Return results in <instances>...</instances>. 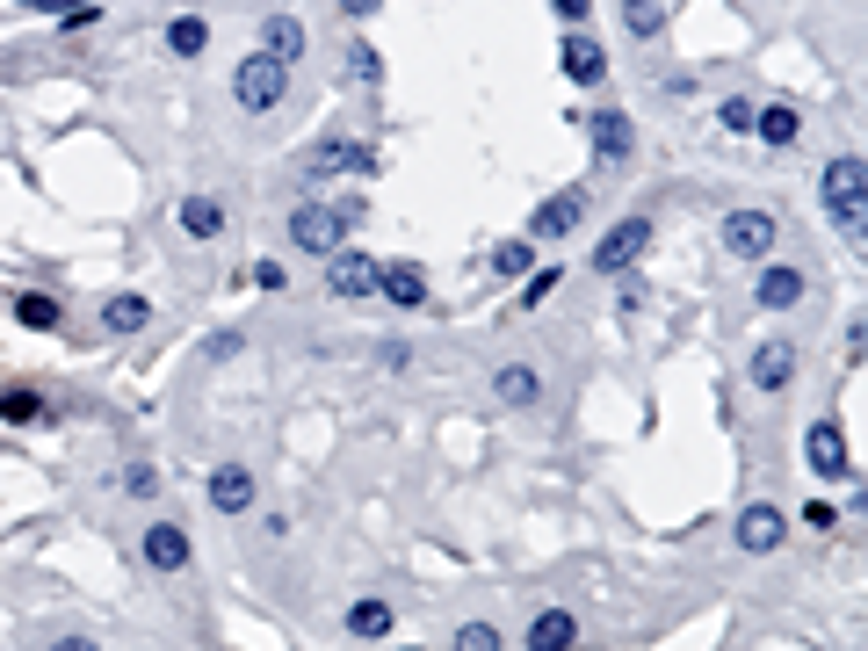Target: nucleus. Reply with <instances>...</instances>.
Masks as SVG:
<instances>
[{
  "label": "nucleus",
  "mask_w": 868,
  "mask_h": 651,
  "mask_svg": "<svg viewBox=\"0 0 868 651\" xmlns=\"http://www.w3.org/2000/svg\"><path fill=\"white\" fill-rule=\"evenodd\" d=\"M861 210H868V167H861V152H840V160L825 167V217L854 246H861Z\"/></svg>",
  "instance_id": "nucleus-1"
},
{
  "label": "nucleus",
  "mask_w": 868,
  "mask_h": 651,
  "mask_svg": "<svg viewBox=\"0 0 868 651\" xmlns=\"http://www.w3.org/2000/svg\"><path fill=\"white\" fill-rule=\"evenodd\" d=\"M283 95H290V66H275V58H239L232 66V102L246 109V116H268V109H283Z\"/></svg>",
  "instance_id": "nucleus-2"
},
{
  "label": "nucleus",
  "mask_w": 868,
  "mask_h": 651,
  "mask_svg": "<svg viewBox=\"0 0 868 651\" xmlns=\"http://www.w3.org/2000/svg\"><path fill=\"white\" fill-rule=\"evenodd\" d=\"M644 246H651V217H623V225H608L601 246H594V268L601 275H630L644 261Z\"/></svg>",
  "instance_id": "nucleus-3"
},
{
  "label": "nucleus",
  "mask_w": 868,
  "mask_h": 651,
  "mask_svg": "<svg viewBox=\"0 0 868 651\" xmlns=\"http://www.w3.org/2000/svg\"><path fill=\"white\" fill-rule=\"evenodd\" d=\"M290 239L304 254H333V246L348 239V217H340V203H297L290 210Z\"/></svg>",
  "instance_id": "nucleus-4"
},
{
  "label": "nucleus",
  "mask_w": 868,
  "mask_h": 651,
  "mask_svg": "<svg viewBox=\"0 0 868 651\" xmlns=\"http://www.w3.org/2000/svg\"><path fill=\"white\" fill-rule=\"evenodd\" d=\"M724 254L731 261H767L774 254V210H731L724 217Z\"/></svg>",
  "instance_id": "nucleus-5"
},
{
  "label": "nucleus",
  "mask_w": 868,
  "mask_h": 651,
  "mask_svg": "<svg viewBox=\"0 0 868 651\" xmlns=\"http://www.w3.org/2000/svg\"><path fill=\"white\" fill-rule=\"evenodd\" d=\"M579 217H586V189H557V196H543L529 210V232H521V239H565Z\"/></svg>",
  "instance_id": "nucleus-6"
},
{
  "label": "nucleus",
  "mask_w": 868,
  "mask_h": 651,
  "mask_svg": "<svg viewBox=\"0 0 868 651\" xmlns=\"http://www.w3.org/2000/svg\"><path fill=\"white\" fill-rule=\"evenodd\" d=\"M377 167V145H362V138H333V145H319L312 160H304V174L312 181H333V174H369Z\"/></svg>",
  "instance_id": "nucleus-7"
},
{
  "label": "nucleus",
  "mask_w": 868,
  "mask_h": 651,
  "mask_svg": "<svg viewBox=\"0 0 868 651\" xmlns=\"http://www.w3.org/2000/svg\"><path fill=\"white\" fill-rule=\"evenodd\" d=\"M803 463H811L818 478H847V427L840 420H811V434H803Z\"/></svg>",
  "instance_id": "nucleus-8"
},
{
  "label": "nucleus",
  "mask_w": 868,
  "mask_h": 651,
  "mask_svg": "<svg viewBox=\"0 0 868 651\" xmlns=\"http://www.w3.org/2000/svg\"><path fill=\"white\" fill-rule=\"evenodd\" d=\"M782 529H789V521H782V507H774V500H753L746 514H738V550H746V557L782 550Z\"/></svg>",
  "instance_id": "nucleus-9"
},
{
  "label": "nucleus",
  "mask_w": 868,
  "mask_h": 651,
  "mask_svg": "<svg viewBox=\"0 0 868 651\" xmlns=\"http://www.w3.org/2000/svg\"><path fill=\"white\" fill-rule=\"evenodd\" d=\"M203 492H210V507H217V514H246V507L261 500V485H254V471H246V463H217Z\"/></svg>",
  "instance_id": "nucleus-10"
},
{
  "label": "nucleus",
  "mask_w": 868,
  "mask_h": 651,
  "mask_svg": "<svg viewBox=\"0 0 868 651\" xmlns=\"http://www.w3.org/2000/svg\"><path fill=\"white\" fill-rule=\"evenodd\" d=\"M326 261H333V268H326L333 297H377V261H369V254H355V246H333Z\"/></svg>",
  "instance_id": "nucleus-11"
},
{
  "label": "nucleus",
  "mask_w": 868,
  "mask_h": 651,
  "mask_svg": "<svg viewBox=\"0 0 868 651\" xmlns=\"http://www.w3.org/2000/svg\"><path fill=\"white\" fill-rule=\"evenodd\" d=\"M304 44H312L304 15H261V58H275V66H297Z\"/></svg>",
  "instance_id": "nucleus-12"
},
{
  "label": "nucleus",
  "mask_w": 868,
  "mask_h": 651,
  "mask_svg": "<svg viewBox=\"0 0 868 651\" xmlns=\"http://www.w3.org/2000/svg\"><path fill=\"white\" fill-rule=\"evenodd\" d=\"M138 557H145L152 572H181V565H189V529H181V521H152Z\"/></svg>",
  "instance_id": "nucleus-13"
},
{
  "label": "nucleus",
  "mask_w": 868,
  "mask_h": 651,
  "mask_svg": "<svg viewBox=\"0 0 868 651\" xmlns=\"http://www.w3.org/2000/svg\"><path fill=\"white\" fill-rule=\"evenodd\" d=\"M796 384V340H760L753 348V391H789Z\"/></svg>",
  "instance_id": "nucleus-14"
},
{
  "label": "nucleus",
  "mask_w": 868,
  "mask_h": 651,
  "mask_svg": "<svg viewBox=\"0 0 868 651\" xmlns=\"http://www.w3.org/2000/svg\"><path fill=\"white\" fill-rule=\"evenodd\" d=\"M377 290L398 304V312H420V304H427V275L413 261H377Z\"/></svg>",
  "instance_id": "nucleus-15"
},
{
  "label": "nucleus",
  "mask_w": 868,
  "mask_h": 651,
  "mask_svg": "<svg viewBox=\"0 0 868 651\" xmlns=\"http://www.w3.org/2000/svg\"><path fill=\"white\" fill-rule=\"evenodd\" d=\"M557 58H565V80H579V87H601V80H608V51H601L594 37H579V29L565 37V51H557Z\"/></svg>",
  "instance_id": "nucleus-16"
},
{
  "label": "nucleus",
  "mask_w": 868,
  "mask_h": 651,
  "mask_svg": "<svg viewBox=\"0 0 868 651\" xmlns=\"http://www.w3.org/2000/svg\"><path fill=\"white\" fill-rule=\"evenodd\" d=\"M492 398H500V406H536V398H543L536 362H500V369H492Z\"/></svg>",
  "instance_id": "nucleus-17"
},
{
  "label": "nucleus",
  "mask_w": 868,
  "mask_h": 651,
  "mask_svg": "<svg viewBox=\"0 0 868 651\" xmlns=\"http://www.w3.org/2000/svg\"><path fill=\"white\" fill-rule=\"evenodd\" d=\"M594 152H601V160H630V152H637V123L623 109H601L594 116Z\"/></svg>",
  "instance_id": "nucleus-18"
},
{
  "label": "nucleus",
  "mask_w": 868,
  "mask_h": 651,
  "mask_svg": "<svg viewBox=\"0 0 868 651\" xmlns=\"http://www.w3.org/2000/svg\"><path fill=\"white\" fill-rule=\"evenodd\" d=\"M760 304L767 312H789V304H803V275L789 261H760Z\"/></svg>",
  "instance_id": "nucleus-19"
},
{
  "label": "nucleus",
  "mask_w": 868,
  "mask_h": 651,
  "mask_svg": "<svg viewBox=\"0 0 868 651\" xmlns=\"http://www.w3.org/2000/svg\"><path fill=\"white\" fill-rule=\"evenodd\" d=\"M753 131H760V145H774V152H789V145L803 138V116H796L789 102H767V109H753Z\"/></svg>",
  "instance_id": "nucleus-20"
},
{
  "label": "nucleus",
  "mask_w": 868,
  "mask_h": 651,
  "mask_svg": "<svg viewBox=\"0 0 868 651\" xmlns=\"http://www.w3.org/2000/svg\"><path fill=\"white\" fill-rule=\"evenodd\" d=\"M572 644H579V623H572L565 608H543L536 623H529V651H572Z\"/></svg>",
  "instance_id": "nucleus-21"
},
{
  "label": "nucleus",
  "mask_w": 868,
  "mask_h": 651,
  "mask_svg": "<svg viewBox=\"0 0 868 651\" xmlns=\"http://www.w3.org/2000/svg\"><path fill=\"white\" fill-rule=\"evenodd\" d=\"M340 623H348V637H391V623H398V615H391V601H377V594H362L348 615H340Z\"/></svg>",
  "instance_id": "nucleus-22"
},
{
  "label": "nucleus",
  "mask_w": 868,
  "mask_h": 651,
  "mask_svg": "<svg viewBox=\"0 0 868 651\" xmlns=\"http://www.w3.org/2000/svg\"><path fill=\"white\" fill-rule=\"evenodd\" d=\"M181 232H189V239H217V232H225V203H217V196H189V203H181Z\"/></svg>",
  "instance_id": "nucleus-23"
},
{
  "label": "nucleus",
  "mask_w": 868,
  "mask_h": 651,
  "mask_svg": "<svg viewBox=\"0 0 868 651\" xmlns=\"http://www.w3.org/2000/svg\"><path fill=\"white\" fill-rule=\"evenodd\" d=\"M102 326H109V333H138V326H152V304H145L138 290H123V297L102 304Z\"/></svg>",
  "instance_id": "nucleus-24"
},
{
  "label": "nucleus",
  "mask_w": 868,
  "mask_h": 651,
  "mask_svg": "<svg viewBox=\"0 0 868 651\" xmlns=\"http://www.w3.org/2000/svg\"><path fill=\"white\" fill-rule=\"evenodd\" d=\"M167 51H174V58H203V51H210V22H203V15H174V22H167Z\"/></svg>",
  "instance_id": "nucleus-25"
},
{
  "label": "nucleus",
  "mask_w": 868,
  "mask_h": 651,
  "mask_svg": "<svg viewBox=\"0 0 868 651\" xmlns=\"http://www.w3.org/2000/svg\"><path fill=\"white\" fill-rule=\"evenodd\" d=\"M529 268H536V239H500L492 246V275H500V283H521Z\"/></svg>",
  "instance_id": "nucleus-26"
},
{
  "label": "nucleus",
  "mask_w": 868,
  "mask_h": 651,
  "mask_svg": "<svg viewBox=\"0 0 868 651\" xmlns=\"http://www.w3.org/2000/svg\"><path fill=\"white\" fill-rule=\"evenodd\" d=\"M15 319H22L29 333H58V319H66V312H58V297H44V290H22V297H15Z\"/></svg>",
  "instance_id": "nucleus-27"
},
{
  "label": "nucleus",
  "mask_w": 868,
  "mask_h": 651,
  "mask_svg": "<svg viewBox=\"0 0 868 651\" xmlns=\"http://www.w3.org/2000/svg\"><path fill=\"white\" fill-rule=\"evenodd\" d=\"M623 29L630 37H659L666 29V0H623Z\"/></svg>",
  "instance_id": "nucleus-28"
},
{
  "label": "nucleus",
  "mask_w": 868,
  "mask_h": 651,
  "mask_svg": "<svg viewBox=\"0 0 868 651\" xmlns=\"http://www.w3.org/2000/svg\"><path fill=\"white\" fill-rule=\"evenodd\" d=\"M449 651H507V637H500V630H492V623H485V615H471V623H463V630H456V644H449Z\"/></svg>",
  "instance_id": "nucleus-29"
},
{
  "label": "nucleus",
  "mask_w": 868,
  "mask_h": 651,
  "mask_svg": "<svg viewBox=\"0 0 868 651\" xmlns=\"http://www.w3.org/2000/svg\"><path fill=\"white\" fill-rule=\"evenodd\" d=\"M557 283H565V268H557V261H550V268H536L529 283H521V304H543V297H550Z\"/></svg>",
  "instance_id": "nucleus-30"
},
{
  "label": "nucleus",
  "mask_w": 868,
  "mask_h": 651,
  "mask_svg": "<svg viewBox=\"0 0 868 651\" xmlns=\"http://www.w3.org/2000/svg\"><path fill=\"white\" fill-rule=\"evenodd\" d=\"M0 413H8V420H37L44 398H37V391H0Z\"/></svg>",
  "instance_id": "nucleus-31"
},
{
  "label": "nucleus",
  "mask_w": 868,
  "mask_h": 651,
  "mask_svg": "<svg viewBox=\"0 0 868 651\" xmlns=\"http://www.w3.org/2000/svg\"><path fill=\"white\" fill-rule=\"evenodd\" d=\"M717 116H724V131H753V102H746V95H724Z\"/></svg>",
  "instance_id": "nucleus-32"
},
{
  "label": "nucleus",
  "mask_w": 868,
  "mask_h": 651,
  "mask_svg": "<svg viewBox=\"0 0 868 651\" xmlns=\"http://www.w3.org/2000/svg\"><path fill=\"white\" fill-rule=\"evenodd\" d=\"M348 73H355V80H377V73H384V66H377V51H369L362 37L348 44Z\"/></svg>",
  "instance_id": "nucleus-33"
},
{
  "label": "nucleus",
  "mask_w": 868,
  "mask_h": 651,
  "mask_svg": "<svg viewBox=\"0 0 868 651\" xmlns=\"http://www.w3.org/2000/svg\"><path fill=\"white\" fill-rule=\"evenodd\" d=\"M152 485H160L152 463H131V471H123V492H131V500H152Z\"/></svg>",
  "instance_id": "nucleus-34"
},
{
  "label": "nucleus",
  "mask_w": 868,
  "mask_h": 651,
  "mask_svg": "<svg viewBox=\"0 0 868 651\" xmlns=\"http://www.w3.org/2000/svg\"><path fill=\"white\" fill-rule=\"evenodd\" d=\"M803 521H811V529H832V521H840V507H832V500H811V507H803Z\"/></svg>",
  "instance_id": "nucleus-35"
},
{
  "label": "nucleus",
  "mask_w": 868,
  "mask_h": 651,
  "mask_svg": "<svg viewBox=\"0 0 868 651\" xmlns=\"http://www.w3.org/2000/svg\"><path fill=\"white\" fill-rule=\"evenodd\" d=\"M254 283H261V290H283V283H290V275H283V268H275V261H254Z\"/></svg>",
  "instance_id": "nucleus-36"
},
{
  "label": "nucleus",
  "mask_w": 868,
  "mask_h": 651,
  "mask_svg": "<svg viewBox=\"0 0 868 651\" xmlns=\"http://www.w3.org/2000/svg\"><path fill=\"white\" fill-rule=\"evenodd\" d=\"M210 362H225V355H239V333H210V348H203Z\"/></svg>",
  "instance_id": "nucleus-37"
},
{
  "label": "nucleus",
  "mask_w": 868,
  "mask_h": 651,
  "mask_svg": "<svg viewBox=\"0 0 868 651\" xmlns=\"http://www.w3.org/2000/svg\"><path fill=\"white\" fill-rule=\"evenodd\" d=\"M29 8H44V15H73V8H87V0H29Z\"/></svg>",
  "instance_id": "nucleus-38"
},
{
  "label": "nucleus",
  "mask_w": 868,
  "mask_h": 651,
  "mask_svg": "<svg viewBox=\"0 0 868 651\" xmlns=\"http://www.w3.org/2000/svg\"><path fill=\"white\" fill-rule=\"evenodd\" d=\"M51 651H102V644H95V637H58Z\"/></svg>",
  "instance_id": "nucleus-39"
},
{
  "label": "nucleus",
  "mask_w": 868,
  "mask_h": 651,
  "mask_svg": "<svg viewBox=\"0 0 868 651\" xmlns=\"http://www.w3.org/2000/svg\"><path fill=\"white\" fill-rule=\"evenodd\" d=\"M340 15H355V22H362V15H377V0H340Z\"/></svg>",
  "instance_id": "nucleus-40"
},
{
  "label": "nucleus",
  "mask_w": 868,
  "mask_h": 651,
  "mask_svg": "<svg viewBox=\"0 0 868 651\" xmlns=\"http://www.w3.org/2000/svg\"><path fill=\"white\" fill-rule=\"evenodd\" d=\"M550 8L565 15V22H579V15H586V0H550Z\"/></svg>",
  "instance_id": "nucleus-41"
}]
</instances>
